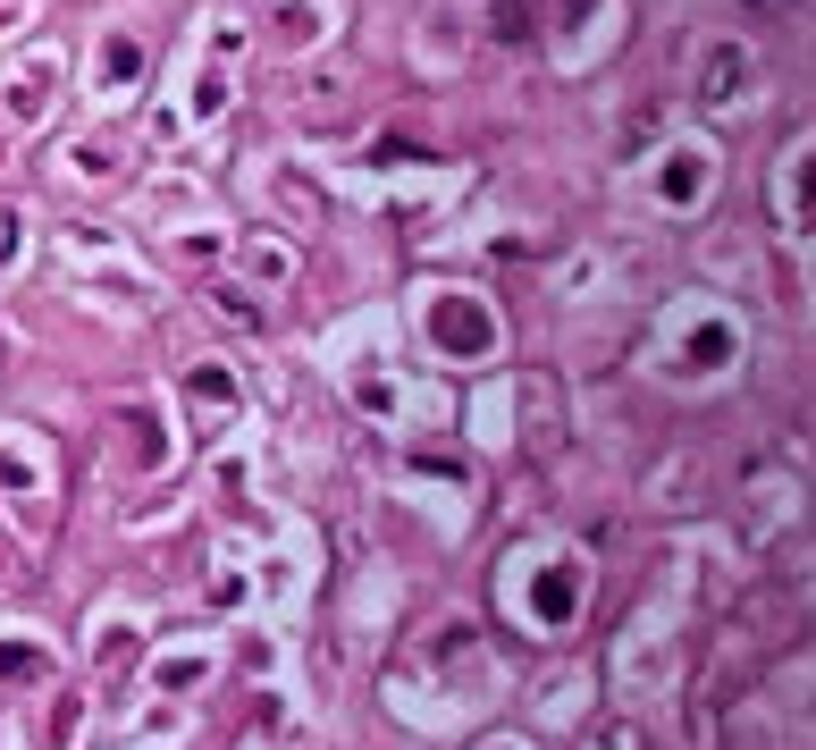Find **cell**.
<instances>
[{"mask_svg":"<svg viewBox=\"0 0 816 750\" xmlns=\"http://www.w3.org/2000/svg\"><path fill=\"white\" fill-rule=\"evenodd\" d=\"M749 9H783V0H749Z\"/></svg>","mask_w":816,"mask_h":750,"instance_id":"obj_1","label":"cell"}]
</instances>
